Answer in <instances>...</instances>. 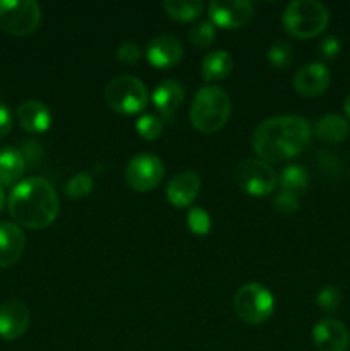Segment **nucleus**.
I'll return each mask as SVG.
<instances>
[{
  "instance_id": "f257e3e1",
  "label": "nucleus",
  "mask_w": 350,
  "mask_h": 351,
  "mask_svg": "<svg viewBox=\"0 0 350 351\" xmlns=\"http://www.w3.org/2000/svg\"><path fill=\"white\" fill-rule=\"evenodd\" d=\"M311 125L304 117H271L256 127L253 147L259 160L266 163H280L297 156L309 144Z\"/></svg>"
},
{
  "instance_id": "f03ea898",
  "label": "nucleus",
  "mask_w": 350,
  "mask_h": 351,
  "mask_svg": "<svg viewBox=\"0 0 350 351\" xmlns=\"http://www.w3.org/2000/svg\"><path fill=\"white\" fill-rule=\"evenodd\" d=\"M7 206L12 219L31 230L50 226L60 211V201L54 185L40 177L21 180L10 192Z\"/></svg>"
},
{
  "instance_id": "7ed1b4c3",
  "label": "nucleus",
  "mask_w": 350,
  "mask_h": 351,
  "mask_svg": "<svg viewBox=\"0 0 350 351\" xmlns=\"http://www.w3.org/2000/svg\"><path fill=\"white\" fill-rule=\"evenodd\" d=\"M232 103L229 95L218 86H205L196 93L191 103V123L202 134L222 129L230 119Z\"/></svg>"
},
{
  "instance_id": "20e7f679",
  "label": "nucleus",
  "mask_w": 350,
  "mask_h": 351,
  "mask_svg": "<svg viewBox=\"0 0 350 351\" xmlns=\"http://www.w3.org/2000/svg\"><path fill=\"white\" fill-rule=\"evenodd\" d=\"M283 26L292 36L307 40L318 36L328 26V9L316 0H294L283 10Z\"/></svg>"
},
{
  "instance_id": "39448f33",
  "label": "nucleus",
  "mask_w": 350,
  "mask_h": 351,
  "mask_svg": "<svg viewBox=\"0 0 350 351\" xmlns=\"http://www.w3.org/2000/svg\"><path fill=\"white\" fill-rule=\"evenodd\" d=\"M105 101L113 112L136 115L146 108L148 89L141 79L132 75H119L106 84Z\"/></svg>"
},
{
  "instance_id": "423d86ee",
  "label": "nucleus",
  "mask_w": 350,
  "mask_h": 351,
  "mask_svg": "<svg viewBox=\"0 0 350 351\" xmlns=\"http://www.w3.org/2000/svg\"><path fill=\"white\" fill-rule=\"evenodd\" d=\"M233 311L240 321L247 324H261L273 314L275 298L263 285L247 283L237 290L233 297Z\"/></svg>"
},
{
  "instance_id": "0eeeda50",
  "label": "nucleus",
  "mask_w": 350,
  "mask_h": 351,
  "mask_svg": "<svg viewBox=\"0 0 350 351\" xmlns=\"http://www.w3.org/2000/svg\"><path fill=\"white\" fill-rule=\"evenodd\" d=\"M41 9L34 0H0V29L27 36L40 26Z\"/></svg>"
},
{
  "instance_id": "6e6552de",
  "label": "nucleus",
  "mask_w": 350,
  "mask_h": 351,
  "mask_svg": "<svg viewBox=\"0 0 350 351\" xmlns=\"http://www.w3.org/2000/svg\"><path fill=\"white\" fill-rule=\"evenodd\" d=\"M233 178L240 191L247 192L254 197L268 195L278 185V175L275 173L270 163L259 160V158H249V160L240 161L233 171Z\"/></svg>"
},
{
  "instance_id": "1a4fd4ad",
  "label": "nucleus",
  "mask_w": 350,
  "mask_h": 351,
  "mask_svg": "<svg viewBox=\"0 0 350 351\" xmlns=\"http://www.w3.org/2000/svg\"><path fill=\"white\" fill-rule=\"evenodd\" d=\"M165 175L163 161L150 153L136 154L126 168V180L136 192H148L156 187Z\"/></svg>"
},
{
  "instance_id": "9d476101",
  "label": "nucleus",
  "mask_w": 350,
  "mask_h": 351,
  "mask_svg": "<svg viewBox=\"0 0 350 351\" xmlns=\"http://www.w3.org/2000/svg\"><path fill=\"white\" fill-rule=\"evenodd\" d=\"M209 19L223 29H237L246 26L254 14L249 0H213L208 5Z\"/></svg>"
},
{
  "instance_id": "9b49d317",
  "label": "nucleus",
  "mask_w": 350,
  "mask_h": 351,
  "mask_svg": "<svg viewBox=\"0 0 350 351\" xmlns=\"http://www.w3.org/2000/svg\"><path fill=\"white\" fill-rule=\"evenodd\" d=\"M331 75L325 64L312 62V64L302 65L294 74V88L299 95L305 98H316L321 96L328 89Z\"/></svg>"
},
{
  "instance_id": "f8f14e48",
  "label": "nucleus",
  "mask_w": 350,
  "mask_h": 351,
  "mask_svg": "<svg viewBox=\"0 0 350 351\" xmlns=\"http://www.w3.org/2000/svg\"><path fill=\"white\" fill-rule=\"evenodd\" d=\"M312 343L318 351H347L350 336L343 322L323 319L312 329Z\"/></svg>"
},
{
  "instance_id": "ddd939ff",
  "label": "nucleus",
  "mask_w": 350,
  "mask_h": 351,
  "mask_svg": "<svg viewBox=\"0 0 350 351\" xmlns=\"http://www.w3.org/2000/svg\"><path fill=\"white\" fill-rule=\"evenodd\" d=\"M31 315L26 305L19 300L0 304V338L17 339L30 328Z\"/></svg>"
},
{
  "instance_id": "4468645a",
  "label": "nucleus",
  "mask_w": 350,
  "mask_h": 351,
  "mask_svg": "<svg viewBox=\"0 0 350 351\" xmlns=\"http://www.w3.org/2000/svg\"><path fill=\"white\" fill-rule=\"evenodd\" d=\"M182 53H184V48H182L180 41L175 36H170V34L154 36L146 47V57L150 64L160 69L177 65L180 62Z\"/></svg>"
},
{
  "instance_id": "2eb2a0df",
  "label": "nucleus",
  "mask_w": 350,
  "mask_h": 351,
  "mask_svg": "<svg viewBox=\"0 0 350 351\" xmlns=\"http://www.w3.org/2000/svg\"><path fill=\"white\" fill-rule=\"evenodd\" d=\"M201 178L196 171L185 170L175 175L167 185V197L175 208H187L198 197Z\"/></svg>"
},
{
  "instance_id": "dca6fc26",
  "label": "nucleus",
  "mask_w": 350,
  "mask_h": 351,
  "mask_svg": "<svg viewBox=\"0 0 350 351\" xmlns=\"http://www.w3.org/2000/svg\"><path fill=\"white\" fill-rule=\"evenodd\" d=\"M26 247L23 230L10 221L0 223V267H9L19 261Z\"/></svg>"
},
{
  "instance_id": "f3484780",
  "label": "nucleus",
  "mask_w": 350,
  "mask_h": 351,
  "mask_svg": "<svg viewBox=\"0 0 350 351\" xmlns=\"http://www.w3.org/2000/svg\"><path fill=\"white\" fill-rule=\"evenodd\" d=\"M17 122L30 134H41L50 129L51 113L47 105L36 99H27L17 108Z\"/></svg>"
},
{
  "instance_id": "a211bd4d",
  "label": "nucleus",
  "mask_w": 350,
  "mask_h": 351,
  "mask_svg": "<svg viewBox=\"0 0 350 351\" xmlns=\"http://www.w3.org/2000/svg\"><path fill=\"white\" fill-rule=\"evenodd\" d=\"M185 96L184 86L178 81L168 79V81L160 82L153 91V103L158 112L163 117H172L177 112L178 106L182 105Z\"/></svg>"
},
{
  "instance_id": "6ab92c4d",
  "label": "nucleus",
  "mask_w": 350,
  "mask_h": 351,
  "mask_svg": "<svg viewBox=\"0 0 350 351\" xmlns=\"http://www.w3.org/2000/svg\"><path fill=\"white\" fill-rule=\"evenodd\" d=\"M26 170V158L16 147L0 149V187L14 185Z\"/></svg>"
},
{
  "instance_id": "aec40b11",
  "label": "nucleus",
  "mask_w": 350,
  "mask_h": 351,
  "mask_svg": "<svg viewBox=\"0 0 350 351\" xmlns=\"http://www.w3.org/2000/svg\"><path fill=\"white\" fill-rule=\"evenodd\" d=\"M232 57L225 50L209 51L201 62V75L205 81L215 82L222 81L232 71Z\"/></svg>"
},
{
  "instance_id": "412c9836",
  "label": "nucleus",
  "mask_w": 350,
  "mask_h": 351,
  "mask_svg": "<svg viewBox=\"0 0 350 351\" xmlns=\"http://www.w3.org/2000/svg\"><path fill=\"white\" fill-rule=\"evenodd\" d=\"M314 132L325 143H342L349 136V122L343 117L329 113L316 122Z\"/></svg>"
},
{
  "instance_id": "4be33fe9",
  "label": "nucleus",
  "mask_w": 350,
  "mask_h": 351,
  "mask_svg": "<svg viewBox=\"0 0 350 351\" xmlns=\"http://www.w3.org/2000/svg\"><path fill=\"white\" fill-rule=\"evenodd\" d=\"M278 185H280V189L283 192H288V194L299 197L307 189L309 175L299 165H288L278 175Z\"/></svg>"
},
{
  "instance_id": "5701e85b",
  "label": "nucleus",
  "mask_w": 350,
  "mask_h": 351,
  "mask_svg": "<svg viewBox=\"0 0 350 351\" xmlns=\"http://www.w3.org/2000/svg\"><path fill=\"white\" fill-rule=\"evenodd\" d=\"M163 10L172 19L192 21L205 10V3L201 0H165Z\"/></svg>"
},
{
  "instance_id": "b1692460",
  "label": "nucleus",
  "mask_w": 350,
  "mask_h": 351,
  "mask_svg": "<svg viewBox=\"0 0 350 351\" xmlns=\"http://www.w3.org/2000/svg\"><path fill=\"white\" fill-rule=\"evenodd\" d=\"M216 36V26L211 21H202V23L194 24L189 31V41L196 48H206L213 43Z\"/></svg>"
},
{
  "instance_id": "393cba45",
  "label": "nucleus",
  "mask_w": 350,
  "mask_h": 351,
  "mask_svg": "<svg viewBox=\"0 0 350 351\" xmlns=\"http://www.w3.org/2000/svg\"><path fill=\"white\" fill-rule=\"evenodd\" d=\"M294 51L287 41H275L268 50V60L275 69H287L292 64Z\"/></svg>"
},
{
  "instance_id": "a878e982",
  "label": "nucleus",
  "mask_w": 350,
  "mask_h": 351,
  "mask_svg": "<svg viewBox=\"0 0 350 351\" xmlns=\"http://www.w3.org/2000/svg\"><path fill=\"white\" fill-rule=\"evenodd\" d=\"M136 130L143 139L154 141L163 132V123H161V120L156 115L146 113V115H143L136 122Z\"/></svg>"
},
{
  "instance_id": "bb28decb",
  "label": "nucleus",
  "mask_w": 350,
  "mask_h": 351,
  "mask_svg": "<svg viewBox=\"0 0 350 351\" xmlns=\"http://www.w3.org/2000/svg\"><path fill=\"white\" fill-rule=\"evenodd\" d=\"M93 177L89 173H78L67 182L65 185V194L72 199H81L89 195V192L93 191Z\"/></svg>"
},
{
  "instance_id": "cd10ccee",
  "label": "nucleus",
  "mask_w": 350,
  "mask_h": 351,
  "mask_svg": "<svg viewBox=\"0 0 350 351\" xmlns=\"http://www.w3.org/2000/svg\"><path fill=\"white\" fill-rule=\"evenodd\" d=\"M318 305L326 312V314H333V312L338 311V307L342 305V291L336 287H328L323 288L318 293Z\"/></svg>"
},
{
  "instance_id": "c85d7f7f",
  "label": "nucleus",
  "mask_w": 350,
  "mask_h": 351,
  "mask_svg": "<svg viewBox=\"0 0 350 351\" xmlns=\"http://www.w3.org/2000/svg\"><path fill=\"white\" fill-rule=\"evenodd\" d=\"M187 226L196 235H206L211 228V219L209 215L201 208H192L187 216Z\"/></svg>"
},
{
  "instance_id": "c756f323",
  "label": "nucleus",
  "mask_w": 350,
  "mask_h": 351,
  "mask_svg": "<svg viewBox=\"0 0 350 351\" xmlns=\"http://www.w3.org/2000/svg\"><path fill=\"white\" fill-rule=\"evenodd\" d=\"M273 206L278 213L281 215H294L299 209V199L295 195L288 194V192L280 191L273 199Z\"/></svg>"
},
{
  "instance_id": "7c9ffc66",
  "label": "nucleus",
  "mask_w": 350,
  "mask_h": 351,
  "mask_svg": "<svg viewBox=\"0 0 350 351\" xmlns=\"http://www.w3.org/2000/svg\"><path fill=\"white\" fill-rule=\"evenodd\" d=\"M117 58H119L120 62H124V64H137L141 58L139 47H137L134 41H126V43L120 45L119 50H117Z\"/></svg>"
},
{
  "instance_id": "2f4dec72",
  "label": "nucleus",
  "mask_w": 350,
  "mask_h": 351,
  "mask_svg": "<svg viewBox=\"0 0 350 351\" xmlns=\"http://www.w3.org/2000/svg\"><path fill=\"white\" fill-rule=\"evenodd\" d=\"M319 51L326 60H333L340 53V41L335 36H328L319 45Z\"/></svg>"
},
{
  "instance_id": "473e14b6",
  "label": "nucleus",
  "mask_w": 350,
  "mask_h": 351,
  "mask_svg": "<svg viewBox=\"0 0 350 351\" xmlns=\"http://www.w3.org/2000/svg\"><path fill=\"white\" fill-rule=\"evenodd\" d=\"M10 129H12V113L9 106L0 101V141L10 132Z\"/></svg>"
},
{
  "instance_id": "72a5a7b5",
  "label": "nucleus",
  "mask_w": 350,
  "mask_h": 351,
  "mask_svg": "<svg viewBox=\"0 0 350 351\" xmlns=\"http://www.w3.org/2000/svg\"><path fill=\"white\" fill-rule=\"evenodd\" d=\"M3 206H5V194H3V189L0 187V215L3 211Z\"/></svg>"
},
{
  "instance_id": "f704fd0d",
  "label": "nucleus",
  "mask_w": 350,
  "mask_h": 351,
  "mask_svg": "<svg viewBox=\"0 0 350 351\" xmlns=\"http://www.w3.org/2000/svg\"><path fill=\"white\" fill-rule=\"evenodd\" d=\"M343 108H345L347 117H349V119H350V95L345 98V103H343Z\"/></svg>"
}]
</instances>
